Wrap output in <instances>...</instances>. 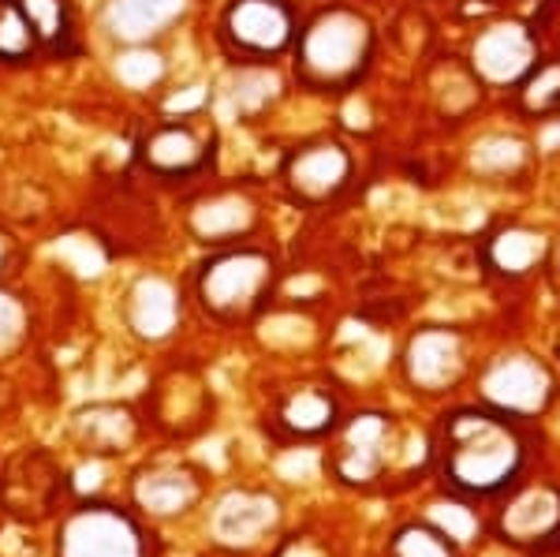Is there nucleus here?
Returning a JSON list of instances; mask_svg holds the SVG:
<instances>
[{
	"label": "nucleus",
	"mask_w": 560,
	"mask_h": 557,
	"mask_svg": "<svg viewBox=\"0 0 560 557\" xmlns=\"http://www.w3.org/2000/svg\"><path fill=\"white\" fill-rule=\"evenodd\" d=\"M113 76L128 94H150V90H161L168 68L158 45H120L113 57Z\"/></svg>",
	"instance_id": "20"
},
{
	"label": "nucleus",
	"mask_w": 560,
	"mask_h": 557,
	"mask_svg": "<svg viewBox=\"0 0 560 557\" xmlns=\"http://www.w3.org/2000/svg\"><path fill=\"white\" fill-rule=\"evenodd\" d=\"M332 416H337V404L318 385H303L280 404V423L295 434H322L325 427H332Z\"/></svg>",
	"instance_id": "25"
},
{
	"label": "nucleus",
	"mask_w": 560,
	"mask_h": 557,
	"mask_svg": "<svg viewBox=\"0 0 560 557\" xmlns=\"http://www.w3.org/2000/svg\"><path fill=\"white\" fill-rule=\"evenodd\" d=\"M377 57V31L355 4H322L300 20L292 42V76L311 94H351Z\"/></svg>",
	"instance_id": "1"
},
{
	"label": "nucleus",
	"mask_w": 560,
	"mask_h": 557,
	"mask_svg": "<svg viewBox=\"0 0 560 557\" xmlns=\"http://www.w3.org/2000/svg\"><path fill=\"white\" fill-rule=\"evenodd\" d=\"M560 520V501L553 490H527L516 506L504 513V532L516 543H530V538L553 532Z\"/></svg>",
	"instance_id": "22"
},
{
	"label": "nucleus",
	"mask_w": 560,
	"mask_h": 557,
	"mask_svg": "<svg viewBox=\"0 0 560 557\" xmlns=\"http://www.w3.org/2000/svg\"><path fill=\"white\" fill-rule=\"evenodd\" d=\"M42 53L31 20L23 15L20 0H0V68H23Z\"/></svg>",
	"instance_id": "24"
},
{
	"label": "nucleus",
	"mask_w": 560,
	"mask_h": 557,
	"mask_svg": "<svg viewBox=\"0 0 560 557\" xmlns=\"http://www.w3.org/2000/svg\"><path fill=\"white\" fill-rule=\"evenodd\" d=\"M523 445L509 416L493 411H456L445 423L441 468L448 483L467 494H493L520 472Z\"/></svg>",
	"instance_id": "2"
},
{
	"label": "nucleus",
	"mask_w": 560,
	"mask_h": 557,
	"mask_svg": "<svg viewBox=\"0 0 560 557\" xmlns=\"http://www.w3.org/2000/svg\"><path fill=\"white\" fill-rule=\"evenodd\" d=\"M541 258H546V240L530 229H520V224L501 229L490 240V263L497 274H504V277L530 274V266H538Z\"/></svg>",
	"instance_id": "21"
},
{
	"label": "nucleus",
	"mask_w": 560,
	"mask_h": 557,
	"mask_svg": "<svg viewBox=\"0 0 560 557\" xmlns=\"http://www.w3.org/2000/svg\"><path fill=\"white\" fill-rule=\"evenodd\" d=\"M261 224V202L243 184H217L198 192L184 210V229L206 247L247 244Z\"/></svg>",
	"instance_id": "7"
},
{
	"label": "nucleus",
	"mask_w": 560,
	"mask_h": 557,
	"mask_svg": "<svg viewBox=\"0 0 560 557\" xmlns=\"http://www.w3.org/2000/svg\"><path fill=\"white\" fill-rule=\"evenodd\" d=\"M75 430L90 453H124L135 442V416L120 404H94L75 419Z\"/></svg>",
	"instance_id": "16"
},
{
	"label": "nucleus",
	"mask_w": 560,
	"mask_h": 557,
	"mask_svg": "<svg viewBox=\"0 0 560 557\" xmlns=\"http://www.w3.org/2000/svg\"><path fill=\"white\" fill-rule=\"evenodd\" d=\"M464 371V340L453 329H422L408 348V374L422 390H445Z\"/></svg>",
	"instance_id": "13"
},
{
	"label": "nucleus",
	"mask_w": 560,
	"mask_h": 557,
	"mask_svg": "<svg viewBox=\"0 0 560 557\" xmlns=\"http://www.w3.org/2000/svg\"><path fill=\"white\" fill-rule=\"evenodd\" d=\"M538 57H541V49L530 26H523L516 20H497V23H486L482 31L475 34L471 53H467V68L475 71L482 86L512 90L530 68H535Z\"/></svg>",
	"instance_id": "8"
},
{
	"label": "nucleus",
	"mask_w": 560,
	"mask_h": 557,
	"mask_svg": "<svg viewBox=\"0 0 560 557\" xmlns=\"http://www.w3.org/2000/svg\"><path fill=\"white\" fill-rule=\"evenodd\" d=\"M135 498H139V506L153 517H176L198 498V487H195L191 472L158 468V472L142 475V483L135 487Z\"/></svg>",
	"instance_id": "18"
},
{
	"label": "nucleus",
	"mask_w": 560,
	"mask_h": 557,
	"mask_svg": "<svg viewBox=\"0 0 560 557\" xmlns=\"http://www.w3.org/2000/svg\"><path fill=\"white\" fill-rule=\"evenodd\" d=\"M393 557H453L445 535L430 527H404L393 543Z\"/></svg>",
	"instance_id": "28"
},
{
	"label": "nucleus",
	"mask_w": 560,
	"mask_h": 557,
	"mask_svg": "<svg viewBox=\"0 0 560 557\" xmlns=\"http://www.w3.org/2000/svg\"><path fill=\"white\" fill-rule=\"evenodd\" d=\"M217 154V128L206 113L161 116L135 142V165L158 184H195Z\"/></svg>",
	"instance_id": "4"
},
{
	"label": "nucleus",
	"mask_w": 560,
	"mask_h": 557,
	"mask_svg": "<svg viewBox=\"0 0 560 557\" xmlns=\"http://www.w3.org/2000/svg\"><path fill=\"white\" fill-rule=\"evenodd\" d=\"M15 263H20V240H15L12 232L0 229V281L12 274Z\"/></svg>",
	"instance_id": "29"
},
{
	"label": "nucleus",
	"mask_w": 560,
	"mask_h": 557,
	"mask_svg": "<svg viewBox=\"0 0 560 557\" xmlns=\"http://www.w3.org/2000/svg\"><path fill=\"white\" fill-rule=\"evenodd\" d=\"M273 255L247 240V244L213 247V255L195 274V295L217 322H243L273 295Z\"/></svg>",
	"instance_id": "3"
},
{
	"label": "nucleus",
	"mask_w": 560,
	"mask_h": 557,
	"mask_svg": "<svg viewBox=\"0 0 560 557\" xmlns=\"http://www.w3.org/2000/svg\"><path fill=\"white\" fill-rule=\"evenodd\" d=\"M527 142L516 139L509 131H493L486 139L475 142V154H471V165L478 176H493V179H509L516 176L520 169H527Z\"/></svg>",
	"instance_id": "23"
},
{
	"label": "nucleus",
	"mask_w": 560,
	"mask_h": 557,
	"mask_svg": "<svg viewBox=\"0 0 560 557\" xmlns=\"http://www.w3.org/2000/svg\"><path fill=\"white\" fill-rule=\"evenodd\" d=\"M512 90H516V109L530 120L560 116V57H538L535 68Z\"/></svg>",
	"instance_id": "19"
},
{
	"label": "nucleus",
	"mask_w": 560,
	"mask_h": 557,
	"mask_svg": "<svg viewBox=\"0 0 560 557\" xmlns=\"http://www.w3.org/2000/svg\"><path fill=\"white\" fill-rule=\"evenodd\" d=\"M60 557H142L139 527L120 509H79L60 532Z\"/></svg>",
	"instance_id": "9"
},
{
	"label": "nucleus",
	"mask_w": 560,
	"mask_h": 557,
	"mask_svg": "<svg viewBox=\"0 0 560 557\" xmlns=\"http://www.w3.org/2000/svg\"><path fill=\"white\" fill-rule=\"evenodd\" d=\"M191 12V0H102L105 38L116 45H158Z\"/></svg>",
	"instance_id": "10"
},
{
	"label": "nucleus",
	"mask_w": 560,
	"mask_h": 557,
	"mask_svg": "<svg viewBox=\"0 0 560 557\" xmlns=\"http://www.w3.org/2000/svg\"><path fill=\"white\" fill-rule=\"evenodd\" d=\"M124 318L135 337L165 340L176 334V322L184 318V295L168 277L142 274L124 295Z\"/></svg>",
	"instance_id": "12"
},
{
	"label": "nucleus",
	"mask_w": 560,
	"mask_h": 557,
	"mask_svg": "<svg viewBox=\"0 0 560 557\" xmlns=\"http://www.w3.org/2000/svg\"><path fill=\"white\" fill-rule=\"evenodd\" d=\"M557 266H560V247H557Z\"/></svg>",
	"instance_id": "30"
},
{
	"label": "nucleus",
	"mask_w": 560,
	"mask_h": 557,
	"mask_svg": "<svg viewBox=\"0 0 560 557\" xmlns=\"http://www.w3.org/2000/svg\"><path fill=\"white\" fill-rule=\"evenodd\" d=\"M388 438V423L382 416H355L345 430V442L337 449V468L345 479L359 483V479H370L377 468H382L385 445Z\"/></svg>",
	"instance_id": "15"
},
{
	"label": "nucleus",
	"mask_w": 560,
	"mask_h": 557,
	"mask_svg": "<svg viewBox=\"0 0 560 557\" xmlns=\"http://www.w3.org/2000/svg\"><path fill=\"white\" fill-rule=\"evenodd\" d=\"M273 520V506L266 498H250V494H232L221 509H217V532L229 543H250L261 527Z\"/></svg>",
	"instance_id": "26"
},
{
	"label": "nucleus",
	"mask_w": 560,
	"mask_h": 557,
	"mask_svg": "<svg viewBox=\"0 0 560 557\" xmlns=\"http://www.w3.org/2000/svg\"><path fill=\"white\" fill-rule=\"evenodd\" d=\"M284 97V76L277 65H236L229 76V105L236 120L250 124Z\"/></svg>",
	"instance_id": "14"
},
{
	"label": "nucleus",
	"mask_w": 560,
	"mask_h": 557,
	"mask_svg": "<svg viewBox=\"0 0 560 557\" xmlns=\"http://www.w3.org/2000/svg\"><path fill=\"white\" fill-rule=\"evenodd\" d=\"M295 0H224L217 15V42L232 65H277L300 34Z\"/></svg>",
	"instance_id": "5"
},
{
	"label": "nucleus",
	"mask_w": 560,
	"mask_h": 557,
	"mask_svg": "<svg viewBox=\"0 0 560 557\" xmlns=\"http://www.w3.org/2000/svg\"><path fill=\"white\" fill-rule=\"evenodd\" d=\"M23 15L31 20L42 42V53H68L79 38L75 0H20Z\"/></svg>",
	"instance_id": "17"
},
{
	"label": "nucleus",
	"mask_w": 560,
	"mask_h": 557,
	"mask_svg": "<svg viewBox=\"0 0 560 557\" xmlns=\"http://www.w3.org/2000/svg\"><path fill=\"white\" fill-rule=\"evenodd\" d=\"M280 184L295 206L322 210L355 184V150L329 135L306 139L280 161Z\"/></svg>",
	"instance_id": "6"
},
{
	"label": "nucleus",
	"mask_w": 560,
	"mask_h": 557,
	"mask_svg": "<svg viewBox=\"0 0 560 557\" xmlns=\"http://www.w3.org/2000/svg\"><path fill=\"white\" fill-rule=\"evenodd\" d=\"M549 390H553V382H549L546 367L530 356H504L486 367L482 374L486 401L501 416H530L546 404Z\"/></svg>",
	"instance_id": "11"
},
{
	"label": "nucleus",
	"mask_w": 560,
	"mask_h": 557,
	"mask_svg": "<svg viewBox=\"0 0 560 557\" xmlns=\"http://www.w3.org/2000/svg\"><path fill=\"white\" fill-rule=\"evenodd\" d=\"M26 329H31V311H26L23 295L0 285V356H12L26 340Z\"/></svg>",
	"instance_id": "27"
}]
</instances>
